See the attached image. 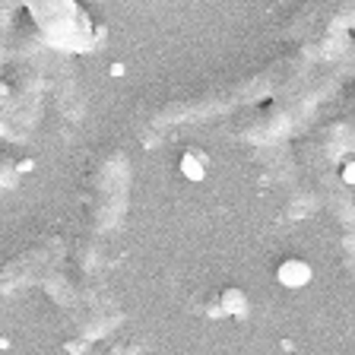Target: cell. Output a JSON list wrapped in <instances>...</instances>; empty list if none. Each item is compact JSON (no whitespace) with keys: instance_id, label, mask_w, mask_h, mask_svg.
Instances as JSON below:
<instances>
[{"instance_id":"obj_7","label":"cell","mask_w":355,"mask_h":355,"mask_svg":"<svg viewBox=\"0 0 355 355\" xmlns=\"http://www.w3.org/2000/svg\"><path fill=\"white\" fill-rule=\"evenodd\" d=\"M352 143V130L346 121H333L330 127H324L318 137V153L324 155V162H336Z\"/></svg>"},{"instance_id":"obj_6","label":"cell","mask_w":355,"mask_h":355,"mask_svg":"<svg viewBox=\"0 0 355 355\" xmlns=\"http://www.w3.org/2000/svg\"><path fill=\"white\" fill-rule=\"evenodd\" d=\"M44 98H51L64 124L80 127L83 121V92L73 73V64L64 54L48 51V73H44Z\"/></svg>"},{"instance_id":"obj_1","label":"cell","mask_w":355,"mask_h":355,"mask_svg":"<svg viewBox=\"0 0 355 355\" xmlns=\"http://www.w3.org/2000/svg\"><path fill=\"white\" fill-rule=\"evenodd\" d=\"M318 58H320L318 44H302V48L270 60V64L254 70V73L235 80L232 86L225 83V86L203 89V92H193V96H184V98H171V102L159 105V108L143 121L140 140L153 143V140H159V137H165L168 130H175V127L203 124V121L222 118V114L238 111V108H244V105H257L270 96H279L292 83L302 80L308 70H314Z\"/></svg>"},{"instance_id":"obj_9","label":"cell","mask_w":355,"mask_h":355,"mask_svg":"<svg viewBox=\"0 0 355 355\" xmlns=\"http://www.w3.org/2000/svg\"><path fill=\"white\" fill-rule=\"evenodd\" d=\"M10 32H13V0H0V70H3V60H7Z\"/></svg>"},{"instance_id":"obj_3","label":"cell","mask_w":355,"mask_h":355,"mask_svg":"<svg viewBox=\"0 0 355 355\" xmlns=\"http://www.w3.org/2000/svg\"><path fill=\"white\" fill-rule=\"evenodd\" d=\"M7 54H13V83L10 96L0 105L7 140H26L35 130L44 105V73H48V44L32 26L10 32Z\"/></svg>"},{"instance_id":"obj_8","label":"cell","mask_w":355,"mask_h":355,"mask_svg":"<svg viewBox=\"0 0 355 355\" xmlns=\"http://www.w3.org/2000/svg\"><path fill=\"white\" fill-rule=\"evenodd\" d=\"M22 171H26V162H19L10 153H0V191H10V187L19 184Z\"/></svg>"},{"instance_id":"obj_2","label":"cell","mask_w":355,"mask_h":355,"mask_svg":"<svg viewBox=\"0 0 355 355\" xmlns=\"http://www.w3.org/2000/svg\"><path fill=\"white\" fill-rule=\"evenodd\" d=\"M346 76H349V60L330 64L324 70H308L298 83H292L286 92H279V102H273L254 118L241 121L235 137L251 143V146H276V143L286 140L288 133L304 127V121L346 83Z\"/></svg>"},{"instance_id":"obj_5","label":"cell","mask_w":355,"mask_h":355,"mask_svg":"<svg viewBox=\"0 0 355 355\" xmlns=\"http://www.w3.org/2000/svg\"><path fill=\"white\" fill-rule=\"evenodd\" d=\"M60 260H64V241L58 235L22 248L16 257H10L0 266V298H7L10 292L29 286V282H44L60 266Z\"/></svg>"},{"instance_id":"obj_10","label":"cell","mask_w":355,"mask_h":355,"mask_svg":"<svg viewBox=\"0 0 355 355\" xmlns=\"http://www.w3.org/2000/svg\"><path fill=\"white\" fill-rule=\"evenodd\" d=\"M0 137H3V140H7V127H3V118H0Z\"/></svg>"},{"instance_id":"obj_4","label":"cell","mask_w":355,"mask_h":355,"mask_svg":"<svg viewBox=\"0 0 355 355\" xmlns=\"http://www.w3.org/2000/svg\"><path fill=\"white\" fill-rule=\"evenodd\" d=\"M130 203V155L121 146H111L105 155H98L96 168L89 175L86 187V219L92 235L118 229Z\"/></svg>"}]
</instances>
